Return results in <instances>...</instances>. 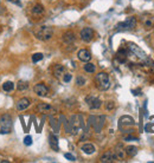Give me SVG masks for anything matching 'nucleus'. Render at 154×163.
<instances>
[{
	"mask_svg": "<svg viewBox=\"0 0 154 163\" xmlns=\"http://www.w3.org/2000/svg\"><path fill=\"white\" fill-rule=\"evenodd\" d=\"M95 82H96V85L97 87L102 90V91H106L109 89L110 86V81H109V76L106 72H100L96 75V78H95Z\"/></svg>",
	"mask_w": 154,
	"mask_h": 163,
	"instance_id": "nucleus-1",
	"label": "nucleus"
},
{
	"mask_svg": "<svg viewBox=\"0 0 154 163\" xmlns=\"http://www.w3.org/2000/svg\"><path fill=\"white\" fill-rule=\"evenodd\" d=\"M36 37L41 41H47L52 38L53 35V30L51 27H47V26H43L39 30H37L35 32Z\"/></svg>",
	"mask_w": 154,
	"mask_h": 163,
	"instance_id": "nucleus-2",
	"label": "nucleus"
},
{
	"mask_svg": "<svg viewBox=\"0 0 154 163\" xmlns=\"http://www.w3.org/2000/svg\"><path fill=\"white\" fill-rule=\"evenodd\" d=\"M0 130L1 134H10L12 131V118L10 115L0 117Z\"/></svg>",
	"mask_w": 154,
	"mask_h": 163,
	"instance_id": "nucleus-3",
	"label": "nucleus"
},
{
	"mask_svg": "<svg viewBox=\"0 0 154 163\" xmlns=\"http://www.w3.org/2000/svg\"><path fill=\"white\" fill-rule=\"evenodd\" d=\"M135 26H136V19L132 17V18L126 19L122 23L118 24L116 29H118V31H130V30L135 29Z\"/></svg>",
	"mask_w": 154,
	"mask_h": 163,
	"instance_id": "nucleus-4",
	"label": "nucleus"
},
{
	"mask_svg": "<svg viewBox=\"0 0 154 163\" xmlns=\"http://www.w3.org/2000/svg\"><path fill=\"white\" fill-rule=\"evenodd\" d=\"M85 103H87L89 108L93 109V110L100 109L101 105H102V102H101L97 97H95V96H88V97H85Z\"/></svg>",
	"mask_w": 154,
	"mask_h": 163,
	"instance_id": "nucleus-5",
	"label": "nucleus"
},
{
	"mask_svg": "<svg viewBox=\"0 0 154 163\" xmlns=\"http://www.w3.org/2000/svg\"><path fill=\"white\" fill-rule=\"evenodd\" d=\"M94 38V31L90 27H84V29L81 31V39L85 43H89V41L93 40Z\"/></svg>",
	"mask_w": 154,
	"mask_h": 163,
	"instance_id": "nucleus-6",
	"label": "nucleus"
},
{
	"mask_svg": "<svg viewBox=\"0 0 154 163\" xmlns=\"http://www.w3.org/2000/svg\"><path fill=\"white\" fill-rule=\"evenodd\" d=\"M35 92L39 96V97H45L47 96V93H49V89L45 84H43V83H39V84H37L35 85Z\"/></svg>",
	"mask_w": 154,
	"mask_h": 163,
	"instance_id": "nucleus-7",
	"label": "nucleus"
},
{
	"mask_svg": "<svg viewBox=\"0 0 154 163\" xmlns=\"http://www.w3.org/2000/svg\"><path fill=\"white\" fill-rule=\"evenodd\" d=\"M115 160H118L116 157V155H115V152L113 151H106L102 156H101V162L102 163H112L114 162Z\"/></svg>",
	"mask_w": 154,
	"mask_h": 163,
	"instance_id": "nucleus-8",
	"label": "nucleus"
},
{
	"mask_svg": "<svg viewBox=\"0 0 154 163\" xmlns=\"http://www.w3.org/2000/svg\"><path fill=\"white\" fill-rule=\"evenodd\" d=\"M77 57L79 60H82V62H89L90 59H91V53L89 52L88 50H85V49H83V50H79L78 53H77Z\"/></svg>",
	"mask_w": 154,
	"mask_h": 163,
	"instance_id": "nucleus-9",
	"label": "nucleus"
},
{
	"mask_svg": "<svg viewBox=\"0 0 154 163\" xmlns=\"http://www.w3.org/2000/svg\"><path fill=\"white\" fill-rule=\"evenodd\" d=\"M142 23L146 26V29H151L154 26V14H147L142 18Z\"/></svg>",
	"mask_w": 154,
	"mask_h": 163,
	"instance_id": "nucleus-10",
	"label": "nucleus"
},
{
	"mask_svg": "<svg viewBox=\"0 0 154 163\" xmlns=\"http://www.w3.org/2000/svg\"><path fill=\"white\" fill-rule=\"evenodd\" d=\"M37 110L41 112V114H47V112H52L53 108L50 104H46V103H39L37 105Z\"/></svg>",
	"mask_w": 154,
	"mask_h": 163,
	"instance_id": "nucleus-11",
	"label": "nucleus"
},
{
	"mask_svg": "<svg viewBox=\"0 0 154 163\" xmlns=\"http://www.w3.org/2000/svg\"><path fill=\"white\" fill-rule=\"evenodd\" d=\"M129 50L132 51V52H134L139 57V58L141 59H147L146 58V54L142 52L141 49H139V47L136 46V45H134V44H129Z\"/></svg>",
	"mask_w": 154,
	"mask_h": 163,
	"instance_id": "nucleus-12",
	"label": "nucleus"
},
{
	"mask_svg": "<svg viewBox=\"0 0 154 163\" xmlns=\"http://www.w3.org/2000/svg\"><path fill=\"white\" fill-rule=\"evenodd\" d=\"M30 106V99L27 98H22L18 100L17 103V109L19 111H23L25 110V109H27Z\"/></svg>",
	"mask_w": 154,
	"mask_h": 163,
	"instance_id": "nucleus-13",
	"label": "nucleus"
},
{
	"mask_svg": "<svg viewBox=\"0 0 154 163\" xmlns=\"http://www.w3.org/2000/svg\"><path fill=\"white\" fill-rule=\"evenodd\" d=\"M81 150H82L84 154H87V155H91V154L95 152V146L91 144V143H85V144L82 146Z\"/></svg>",
	"mask_w": 154,
	"mask_h": 163,
	"instance_id": "nucleus-14",
	"label": "nucleus"
},
{
	"mask_svg": "<svg viewBox=\"0 0 154 163\" xmlns=\"http://www.w3.org/2000/svg\"><path fill=\"white\" fill-rule=\"evenodd\" d=\"M63 41L66 43V44H71V43H74L75 41V35L70 32V31H68V32H65L64 35H63Z\"/></svg>",
	"mask_w": 154,
	"mask_h": 163,
	"instance_id": "nucleus-15",
	"label": "nucleus"
},
{
	"mask_svg": "<svg viewBox=\"0 0 154 163\" xmlns=\"http://www.w3.org/2000/svg\"><path fill=\"white\" fill-rule=\"evenodd\" d=\"M64 71H65V69L63 65L57 64V65H55V68H53V75L57 77V78H59V77L64 73Z\"/></svg>",
	"mask_w": 154,
	"mask_h": 163,
	"instance_id": "nucleus-16",
	"label": "nucleus"
},
{
	"mask_svg": "<svg viewBox=\"0 0 154 163\" xmlns=\"http://www.w3.org/2000/svg\"><path fill=\"white\" fill-rule=\"evenodd\" d=\"M32 14L33 16H41L44 14V7L41 4H36L33 7H32Z\"/></svg>",
	"mask_w": 154,
	"mask_h": 163,
	"instance_id": "nucleus-17",
	"label": "nucleus"
},
{
	"mask_svg": "<svg viewBox=\"0 0 154 163\" xmlns=\"http://www.w3.org/2000/svg\"><path fill=\"white\" fill-rule=\"evenodd\" d=\"M114 152H115L118 160H123L124 156H126V150H123V149H122V146H120V144L116 147V149H115Z\"/></svg>",
	"mask_w": 154,
	"mask_h": 163,
	"instance_id": "nucleus-18",
	"label": "nucleus"
},
{
	"mask_svg": "<svg viewBox=\"0 0 154 163\" xmlns=\"http://www.w3.org/2000/svg\"><path fill=\"white\" fill-rule=\"evenodd\" d=\"M49 140H50V146H51V148H52L53 150L58 151V140H57V137H56L55 135H51Z\"/></svg>",
	"mask_w": 154,
	"mask_h": 163,
	"instance_id": "nucleus-19",
	"label": "nucleus"
},
{
	"mask_svg": "<svg viewBox=\"0 0 154 163\" xmlns=\"http://www.w3.org/2000/svg\"><path fill=\"white\" fill-rule=\"evenodd\" d=\"M118 59L120 60V62H122L123 63L124 60L127 59V56H128V53H127V50H124V49H121V50H118Z\"/></svg>",
	"mask_w": 154,
	"mask_h": 163,
	"instance_id": "nucleus-20",
	"label": "nucleus"
},
{
	"mask_svg": "<svg viewBox=\"0 0 154 163\" xmlns=\"http://www.w3.org/2000/svg\"><path fill=\"white\" fill-rule=\"evenodd\" d=\"M137 152V148L134 146H129L126 148V154H128L129 156H135Z\"/></svg>",
	"mask_w": 154,
	"mask_h": 163,
	"instance_id": "nucleus-21",
	"label": "nucleus"
},
{
	"mask_svg": "<svg viewBox=\"0 0 154 163\" xmlns=\"http://www.w3.org/2000/svg\"><path fill=\"white\" fill-rule=\"evenodd\" d=\"M2 89H4V91L10 92V91H12V90L14 89V84H13L12 82H5V83L2 84Z\"/></svg>",
	"mask_w": 154,
	"mask_h": 163,
	"instance_id": "nucleus-22",
	"label": "nucleus"
},
{
	"mask_svg": "<svg viewBox=\"0 0 154 163\" xmlns=\"http://www.w3.org/2000/svg\"><path fill=\"white\" fill-rule=\"evenodd\" d=\"M27 87H29V83L25 81H20L17 84V89L19 91H24V90H26Z\"/></svg>",
	"mask_w": 154,
	"mask_h": 163,
	"instance_id": "nucleus-23",
	"label": "nucleus"
},
{
	"mask_svg": "<svg viewBox=\"0 0 154 163\" xmlns=\"http://www.w3.org/2000/svg\"><path fill=\"white\" fill-rule=\"evenodd\" d=\"M95 65L91 64V63H88L87 62V64L84 65V70L87 71V72H89V73H93V72H95Z\"/></svg>",
	"mask_w": 154,
	"mask_h": 163,
	"instance_id": "nucleus-24",
	"label": "nucleus"
},
{
	"mask_svg": "<svg viewBox=\"0 0 154 163\" xmlns=\"http://www.w3.org/2000/svg\"><path fill=\"white\" fill-rule=\"evenodd\" d=\"M43 59V54L41 53H35V54H32V62L33 63H37V62H39Z\"/></svg>",
	"mask_w": 154,
	"mask_h": 163,
	"instance_id": "nucleus-25",
	"label": "nucleus"
},
{
	"mask_svg": "<svg viewBox=\"0 0 154 163\" xmlns=\"http://www.w3.org/2000/svg\"><path fill=\"white\" fill-rule=\"evenodd\" d=\"M76 83H77V85H78V86H83V85L85 84V79H84L82 76H78L77 77Z\"/></svg>",
	"mask_w": 154,
	"mask_h": 163,
	"instance_id": "nucleus-26",
	"label": "nucleus"
},
{
	"mask_svg": "<svg viewBox=\"0 0 154 163\" xmlns=\"http://www.w3.org/2000/svg\"><path fill=\"white\" fill-rule=\"evenodd\" d=\"M24 143H25V146H31L32 144V137L31 136H26L24 138Z\"/></svg>",
	"mask_w": 154,
	"mask_h": 163,
	"instance_id": "nucleus-27",
	"label": "nucleus"
},
{
	"mask_svg": "<svg viewBox=\"0 0 154 163\" xmlns=\"http://www.w3.org/2000/svg\"><path fill=\"white\" fill-rule=\"evenodd\" d=\"M114 106H115V104H114V102H112V100H109V102H107L106 103V109L107 110H113V109H114Z\"/></svg>",
	"mask_w": 154,
	"mask_h": 163,
	"instance_id": "nucleus-28",
	"label": "nucleus"
},
{
	"mask_svg": "<svg viewBox=\"0 0 154 163\" xmlns=\"http://www.w3.org/2000/svg\"><path fill=\"white\" fill-rule=\"evenodd\" d=\"M71 78H72V76H71L70 73H65L64 77H63V81H64L65 83H69V82L71 81Z\"/></svg>",
	"mask_w": 154,
	"mask_h": 163,
	"instance_id": "nucleus-29",
	"label": "nucleus"
},
{
	"mask_svg": "<svg viewBox=\"0 0 154 163\" xmlns=\"http://www.w3.org/2000/svg\"><path fill=\"white\" fill-rule=\"evenodd\" d=\"M65 158H68L69 161H75L76 158H75V156L74 155H71V154H69V152H66V154H64Z\"/></svg>",
	"mask_w": 154,
	"mask_h": 163,
	"instance_id": "nucleus-30",
	"label": "nucleus"
},
{
	"mask_svg": "<svg viewBox=\"0 0 154 163\" xmlns=\"http://www.w3.org/2000/svg\"><path fill=\"white\" fill-rule=\"evenodd\" d=\"M7 1H10L12 4H16V5H18V6H22V2H20L19 0H7Z\"/></svg>",
	"mask_w": 154,
	"mask_h": 163,
	"instance_id": "nucleus-31",
	"label": "nucleus"
},
{
	"mask_svg": "<svg viewBox=\"0 0 154 163\" xmlns=\"http://www.w3.org/2000/svg\"><path fill=\"white\" fill-rule=\"evenodd\" d=\"M0 162H7V161H1V160H0Z\"/></svg>",
	"mask_w": 154,
	"mask_h": 163,
	"instance_id": "nucleus-32",
	"label": "nucleus"
}]
</instances>
